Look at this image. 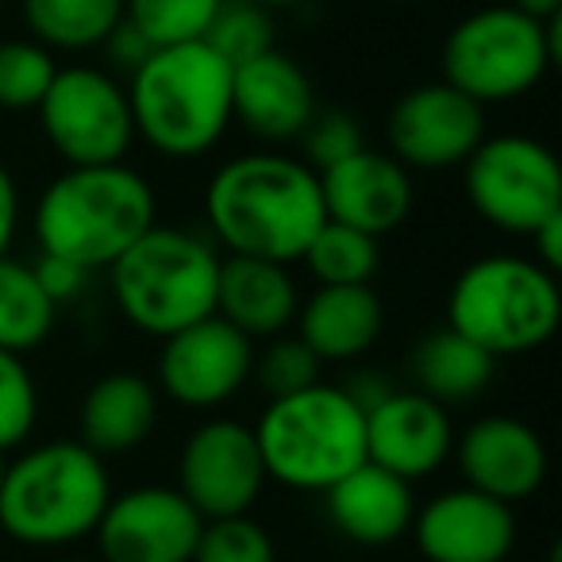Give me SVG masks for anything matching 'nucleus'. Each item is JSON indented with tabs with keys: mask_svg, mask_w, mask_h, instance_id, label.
Wrapping results in <instances>:
<instances>
[{
	"mask_svg": "<svg viewBox=\"0 0 562 562\" xmlns=\"http://www.w3.org/2000/svg\"><path fill=\"white\" fill-rule=\"evenodd\" d=\"M204 220L227 255L293 266L328 216L313 166L258 150L216 166L204 186Z\"/></svg>",
	"mask_w": 562,
	"mask_h": 562,
	"instance_id": "obj_1",
	"label": "nucleus"
},
{
	"mask_svg": "<svg viewBox=\"0 0 562 562\" xmlns=\"http://www.w3.org/2000/svg\"><path fill=\"white\" fill-rule=\"evenodd\" d=\"M158 224L155 189L127 162L66 166L35 204V243L43 255L109 270L147 227Z\"/></svg>",
	"mask_w": 562,
	"mask_h": 562,
	"instance_id": "obj_2",
	"label": "nucleus"
},
{
	"mask_svg": "<svg viewBox=\"0 0 562 562\" xmlns=\"http://www.w3.org/2000/svg\"><path fill=\"white\" fill-rule=\"evenodd\" d=\"M124 89L135 135L166 158L209 155L232 127V66L204 40L155 47Z\"/></svg>",
	"mask_w": 562,
	"mask_h": 562,
	"instance_id": "obj_3",
	"label": "nucleus"
},
{
	"mask_svg": "<svg viewBox=\"0 0 562 562\" xmlns=\"http://www.w3.org/2000/svg\"><path fill=\"white\" fill-rule=\"evenodd\" d=\"M109 497L112 482L101 454L81 439H50L4 467L0 531L24 547L58 551L93 536Z\"/></svg>",
	"mask_w": 562,
	"mask_h": 562,
	"instance_id": "obj_4",
	"label": "nucleus"
},
{
	"mask_svg": "<svg viewBox=\"0 0 562 562\" xmlns=\"http://www.w3.org/2000/svg\"><path fill=\"white\" fill-rule=\"evenodd\" d=\"M220 247L189 227L155 224L109 266L116 313L135 331L166 339L216 313Z\"/></svg>",
	"mask_w": 562,
	"mask_h": 562,
	"instance_id": "obj_5",
	"label": "nucleus"
},
{
	"mask_svg": "<svg viewBox=\"0 0 562 562\" xmlns=\"http://www.w3.org/2000/svg\"><path fill=\"white\" fill-rule=\"evenodd\" d=\"M266 477L297 493H324L367 462V413L347 385L316 382L270 397L255 428Z\"/></svg>",
	"mask_w": 562,
	"mask_h": 562,
	"instance_id": "obj_6",
	"label": "nucleus"
},
{
	"mask_svg": "<svg viewBox=\"0 0 562 562\" xmlns=\"http://www.w3.org/2000/svg\"><path fill=\"white\" fill-rule=\"evenodd\" d=\"M562 324L559 273L524 255H485L459 270L447 293V328L493 359H520L554 339Z\"/></svg>",
	"mask_w": 562,
	"mask_h": 562,
	"instance_id": "obj_7",
	"label": "nucleus"
},
{
	"mask_svg": "<svg viewBox=\"0 0 562 562\" xmlns=\"http://www.w3.org/2000/svg\"><path fill=\"white\" fill-rule=\"evenodd\" d=\"M559 63V16L536 20L513 4H490L447 32L443 81L474 104H508L547 78Z\"/></svg>",
	"mask_w": 562,
	"mask_h": 562,
	"instance_id": "obj_8",
	"label": "nucleus"
},
{
	"mask_svg": "<svg viewBox=\"0 0 562 562\" xmlns=\"http://www.w3.org/2000/svg\"><path fill=\"white\" fill-rule=\"evenodd\" d=\"M462 189L470 209L505 235L528 239L562 216L559 158L531 135H485L462 162Z\"/></svg>",
	"mask_w": 562,
	"mask_h": 562,
	"instance_id": "obj_9",
	"label": "nucleus"
},
{
	"mask_svg": "<svg viewBox=\"0 0 562 562\" xmlns=\"http://www.w3.org/2000/svg\"><path fill=\"white\" fill-rule=\"evenodd\" d=\"M40 124L66 166L124 162L135 143L127 89L97 66H66L40 101Z\"/></svg>",
	"mask_w": 562,
	"mask_h": 562,
	"instance_id": "obj_10",
	"label": "nucleus"
},
{
	"mask_svg": "<svg viewBox=\"0 0 562 562\" xmlns=\"http://www.w3.org/2000/svg\"><path fill=\"white\" fill-rule=\"evenodd\" d=\"M266 467L255 431L232 416L196 424L178 454V493L204 516H243L266 490Z\"/></svg>",
	"mask_w": 562,
	"mask_h": 562,
	"instance_id": "obj_11",
	"label": "nucleus"
},
{
	"mask_svg": "<svg viewBox=\"0 0 562 562\" xmlns=\"http://www.w3.org/2000/svg\"><path fill=\"white\" fill-rule=\"evenodd\" d=\"M158 385L181 408L212 413L227 405L255 374V339L216 313L158 339Z\"/></svg>",
	"mask_w": 562,
	"mask_h": 562,
	"instance_id": "obj_12",
	"label": "nucleus"
},
{
	"mask_svg": "<svg viewBox=\"0 0 562 562\" xmlns=\"http://www.w3.org/2000/svg\"><path fill=\"white\" fill-rule=\"evenodd\" d=\"M204 516L178 485H132L112 493L97 520L101 562H193Z\"/></svg>",
	"mask_w": 562,
	"mask_h": 562,
	"instance_id": "obj_13",
	"label": "nucleus"
},
{
	"mask_svg": "<svg viewBox=\"0 0 562 562\" xmlns=\"http://www.w3.org/2000/svg\"><path fill=\"white\" fill-rule=\"evenodd\" d=\"M485 139V109L447 81H428L397 97L385 120L390 155L405 170H454Z\"/></svg>",
	"mask_w": 562,
	"mask_h": 562,
	"instance_id": "obj_14",
	"label": "nucleus"
},
{
	"mask_svg": "<svg viewBox=\"0 0 562 562\" xmlns=\"http://www.w3.org/2000/svg\"><path fill=\"white\" fill-rule=\"evenodd\" d=\"M451 454L462 485L505 501V505L536 497L547 482V467H551L543 436L531 424L497 413L467 424L454 436Z\"/></svg>",
	"mask_w": 562,
	"mask_h": 562,
	"instance_id": "obj_15",
	"label": "nucleus"
},
{
	"mask_svg": "<svg viewBox=\"0 0 562 562\" xmlns=\"http://www.w3.org/2000/svg\"><path fill=\"white\" fill-rule=\"evenodd\" d=\"M408 531L424 562H508L516 547L513 505L470 485L424 501Z\"/></svg>",
	"mask_w": 562,
	"mask_h": 562,
	"instance_id": "obj_16",
	"label": "nucleus"
},
{
	"mask_svg": "<svg viewBox=\"0 0 562 562\" xmlns=\"http://www.w3.org/2000/svg\"><path fill=\"white\" fill-rule=\"evenodd\" d=\"M362 413H367V462L374 467L405 482H420L451 459V413L420 390H390Z\"/></svg>",
	"mask_w": 562,
	"mask_h": 562,
	"instance_id": "obj_17",
	"label": "nucleus"
},
{
	"mask_svg": "<svg viewBox=\"0 0 562 562\" xmlns=\"http://www.w3.org/2000/svg\"><path fill=\"white\" fill-rule=\"evenodd\" d=\"M316 178H321L324 216L359 227L374 239L397 232L416 201L413 170H405L390 150L362 147L344 162L321 170Z\"/></svg>",
	"mask_w": 562,
	"mask_h": 562,
	"instance_id": "obj_18",
	"label": "nucleus"
},
{
	"mask_svg": "<svg viewBox=\"0 0 562 562\" xmlns=\"http://www.w3.org/2000/svg\"><path fill=\"white\" fill-rule=\"evenodd\" d=\"M316 116V89L297 58L266 50L250 63L232 66V124L239 120L255 139H301Z\"/></svg>",
	"mask_w": 562,
	"mask_h": 562,
	"instance_id": "obj_19",
	"label": "nucleus"
},
{
	"mask_svg": "<svg viewBox=\"0 0 562 562\" xmlns=\"http://www.w3.org/2000/svg\"><path fill=\"white\" fill-rule=\"evenodd\" d=\"M324 513H328L331 528L351 543L390 547L413 528V482L374 467V462H362L347 477H339L331 490H324Z\"/></svg>",
	"mask_w": 562,
	"mask_h": 562,
	"instance_id": "obj_20",
	"label": "nucleus"
},
{
	"mask_svg": "<svg viewBox=\"0 0 562 562\" xmlns=\"http://www.w3.org/2000/svg\"><path fill=\"white\" fill-rule=\"evenodd\" d=\"M297 305L301 293L290 266L239 255H227L220 262L216 316L247 339L285 336L297 321Z\"/></svg>",
	"mask_w": 562,
	"mask_h": 562,
	"instance_id": "obj_21",
	"label": "nucleus"
},
{
	"mask_svg": "<svg viewBox=\"0 0 562 562\" xmlns=\"http://www.w3.org/2000/svg\"><path fill=\"white\" fill-rule=\"evenodd\" d=\"M293 324L321 362H351L382 339L385 305L370 285H316L297 305Z\"/></svg>",
	"mask_w": 562,
	"mask_h": 562,
	"instance_id": "obj_22",
	"label": "nucleus"
},
{
	"mask_svg": "<svg viewBox=\"0 0 562 562\" xmlns=\"http://www.w3.org/2000/svg\"><path fill=\"white\" fill-rule=\"evenodd\" d=\"M158 424V390L143 374H116L97 378L86 390L78 408V431L89 451L127 454L150 439Z\"/></svg>",
	"mask_w": 562,
	"mask_h": 562,
	"instance_id": "obj_23",
	"label": "nucleus"
},
{
	"mask_svg": "<svg viewBox=\"0 0 562 562\" xmlns=\"http://www.w3.org/2000/svg\"><path fill=\"white\" fill-rule=\"evenodd\" d=\"M408 367H413L416 390L447 408L482 397L493 382L497 359L485 355L477 344H470L467 336H459L454 328H436L416 344Z\"/></svg>",
	"mask_w": 562,
	"mask_h": 562,
	"instance_id": "obj_24",
	"label": "nucleus"
},
{
	"mask_svg": "<svg viewBox=\"0 0 562 562\" xmlns=\"http://www.w3.org/2000/svg\"><path fill=\"white\" fill-rule=\"evenodd\" d=\"M24 27L40 47L97 50L124 20V0H20Z\"/></svg>",
	"mask_w": 562,
	"mask_h": 562,
	"instance_id": "obj_25",
	"label": "nucleus"
},
{
	"mask_svg": "<svg viewBox=\"0 0 562 562\" xmlns=\"http://www.w3.org/2000/svg\"><path fill=\"white\" fill-rule=\"evenodd\" d=\"M58 305L43 293L27 262L0 258V351L27 355L43 347L55 331Z\"/></svg>",
	"mask_w": 562,
	"mask_h": 562,
	"instance_id": "obj_26",
	"label": "nucleus"
},
{
	"mask_svg": "<svg viewBox=\"0 0 562 562\" xmlns=\"http://www.w3.org/2000/svg\"><path fill=\"white\" fill-rule=\"evenodd\" d=\"M301 262L321 285H370L378 266H382V247L374 235L359 232V227L324 220Z\"/></svg>",
	"mask_w": 562,
	"mask_h": 562,
	"instance_id": "obj_27",
	"label": "nucleus"
},
{
	"mask_svg": "<svg viewBox=\"0 0 562 562\" xmlns=\"http://www.w3.org/2000/svg\"><path fill=\"white\" fill-rule=\"evenodd\" d=\"M224 0H124V20L150 47L204 40Z\"/></svg>",
	"mask_w": 562,
	"mask_h": 562,
	"instance_id": "obj_28",
	"label": "nucleus"
},
{
	"mask_svg": "<svg viewBox=\"0 0 562 562\" xmlns=\"http://www.w3.org/2000/svg\"><path fill=\"white\" fill-rule=\"evenodd\" d=\"M204 43L227 66L250 63V58L273 50V12H266L255 0H224L204 32Z\"/></svg>",
	"mask_w": 562,
	"mask_h": 562,
	"instance_id": "obj_29",
	"label": "nucleus"
},
{
	"mask_svg": "<svg viewBox=\"0 0 562 562\" xmlns=\"http://www.w3.org/2000/svg\"><path fill=\"white\" fill-rule=\"evenodd\" d=\"M55 74H58L55 55L47 47H40L35 40L0 43V109L9 112L40 109Z\"/></svg>",
	"mask_w": 562,
	"mask_h": 562,
	"instance_id": "obj_30",
	"label": "nucleus"
},
{
	"mask_svg": "<svg viewBox=\"0 0 562 562\" xmlns=\"http://www.w3.org/2000/svg\"><path fill=\"white\" fill-rule=\"evenodd\" d=\"M40 424V390L24 355L0 351V451L9 454L32 439Z\"/></svg>",
	"mask_w": 562,
	"mask_h": 562,
	"instance_id": "obj_31",
	"label": "nucleus"
},
{
	"mask_svg": "<svg viewBox=\"0 0 562 562\" xmlns=\"http://www.w3.org/2000/svg\"><path fill=\"white\" fill-rule=\"evenodd\" d=\"M273 539L250 513L204 520L193 562H273Z\"/></svg>",
	"mask_w": 562,
	"mask_h": 562,
	"instance_id": "obj_32",
	"label": "nucleus"
},
{
	"mask_svg": "<svg viewBox=\"0 0 562 562\" xmlns=\"http://www.w3.org/2000/svg\"><path fill=\"white\" fill-rule=\"evenodd\" d=\"M324 362L297 336H273L262 355H255V378L270 397H290L321 382Z\"/></svg>",
	"mask_w": 562,
	"mask_h": 562,
	"instance_id": "obj_33",
	"label": "nucleus"
},
{
	"mask_svg": "<svg viewBox=\"0 0 562 562\" xmlns=\"http://www.w3.org/2000/svg\"><path fill=\"white\" fill-rule=\"evenodd\" d=\"M301 147H305L301 162H308L321 173V170H328V166L344 162L347 155L367 147V135H362L359 120L347 116V112H316L305 132H301Z\"/></svg>",
	"mask_w": 562,
	"mask_h": 562,
	"instance_id": "obj_34",
	"label": "nucleus"
},
{
	"mask_svg": "<svg viewBox=\"0 0 562 562\" xmlns=\"http://www.w3.org/2000/svg\"><path fill=\"white\" fill-rule=\"evenodd\" d=\"M32 270H35V278H40L43 293H47L55 305L78 301L81 293L89 290V278H93V270H86V266L70 262V258H58V255H40V262H35Z\"/></svg>",
	"mask_w": 562,
	"mask_h": 562,
	"instance_id": "obj_35",
	"label": "nucleus"
},
{
	"mask_svg": "<svg viewBox=\"0 0 562 562\" xmlns=\"http://www.w3.org/2000/svg\"><path fill=\"white\" fill-rule=\"evenodd\" d=\"M104 55H109V63L112 66H120V70L124 74H132V70H139L143 63H147V55L155 47H150L147 40H143L139 32H135L132 24H127V20H120L116 27H112V35L109 40H104Z\"/></svg>",
	"mask_w": 562,
	"mask_h": 562,
	"instance_id": "obj_36",
	"label": "nucleus"
},
{
	"mask_svg": "<svg viewBox=\"0 0 562 562\" xmlns=\"http://www.w3.org/2000/svg\"><path fill=\"white\" fill-rule=\"evenodd\" d=\"M20 232V189L16 178L9 173V166L0 162V258L9 255Z\"/></svg>",
	"mask_w": 562,
	"mask_h": 562,
	"instance_id": "obj_37",
	"label": "nucleus"
},
{
	"mask_svg": "<svg viewBox=\"0 0 562 562\" xmlns=\"http://www.w3.org/2000/svg\"><path fill=\"white\" fill-rule=\"evenodd\" d=\"M528 239H531V247H536L531 258H536L539 266H547L551 273H559L562 270V216L547 220V224L536 227Z\"/></svg>",
	"mask_w": 562,
	"mask_h": 562,
	"instance_id": "obj_38",
	"label": "nucleus"
},
{
	"mask_svg": "<svg viewBox=\"0 0 562 562\" xmlns=\"http://www.w3.org/2000/svg\"><path fill=\"white\" fill-rule=\"evenodd\" d=\"M508 4L528 12V16H536V20H554L562 12V0H508Z\"/></svg>",
	"mask_w": 562,
	"mask_h": 562,
	"instance_id": "obj_39",
	"label": "nucleus"
},
{
	"mask_svg": "<svg viewBox=\"0 0 562 562\" xmlns=\"http://www.w3.org/2000/svg\"><path fill=\"white\" fill-rule=\"evenodd\" d=\"M255 4H262L266 12H278V9H297L305 0H255Z\"/></svg>",
	"mask_w": 562,
	"mask_h": 562,
	"instance_id": "obj_40",
	"label": "nucleus"
},
{
	"mask_svg": "<svg viewBox=\"0 0 562 562\" xmlns=\"http://www.w3.org/2000/svg\"><path fill=\"white\" fill-rule=\"evenodd\" d=\"M4 467H9V459H4V451H0V482H4Z\"/></svg>",
	"mask_w": 562,
	"mask_h": 562,
	"instance_id": "obj_41",
	"label": "nucleus"
},
{
	"mask_svg": "<svg viewBox=\"0 0 562 562\" xmlns=\"http://www.w3.org/2000/svg\"><path fill=\"white\" fill-rule=\"evenodd\" d=\"M393 4H424V0H393Z\"/></svg>",
	"mask_w": 562,
	"mask_h": 562,
	"instance_id": "obj_42",
	"label": "nucleus"
},
{
	"mask_svg": "<svg viewBox=\"0 0 562 562\" xmlns=\"http://www.w3.org/2000/svg\"><path fill=\"white\" fill-rule=\"evenodd\" d=\"M66 562H101V559H66Z\"/></svg>",
	"mask_w": 562,
	"mask_h": 562,
	"instance_id": "obj_43",
	"label": "nucleus"
},
{
	"mask_svg": "<svg viewBox=\"0 0 562 562\" xmlns=\"http://www.w3.org/2000/svg\"><path fill=\"white\" fill-rule=\"evenodd\" d=\"M0 4H4V0H0Z\"/></svg>",
	"mask_w": 562,
	"mask_h": 562,
	"instance_id": "obj_44",
	"label": "nucleus"
}]
</instances>
